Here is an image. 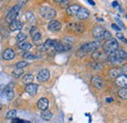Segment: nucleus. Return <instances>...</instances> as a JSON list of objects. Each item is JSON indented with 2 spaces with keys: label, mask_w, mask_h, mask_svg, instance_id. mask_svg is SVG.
Here are the masks:
<instances>
[{
  "label": "nucleus",
  "mask_w": 127,
  "mask_h": 123,
  "mask_svg": "<svg viewBox=\"0 0 127 123\" xmlns=\"http://www.w3.org/2000/svg\"><path fill=\"white\" fill-rule=\"evenodd\" d=\"M27 38H28V35H27L26 33H20V34L17 35V40L20 41L21 43H22V42H25Z\"/></svg>",
  "instance_id": "nucleus-27"
},
{
  "label": "nucleus",
  "mask_w": 127,
  "mask_h": 123,
  "mask_svg": "<svg viewBox=\"0 0 127 123\" xmlns=\"http://www.w3.org/2000/svg\"><path fill=\"white\" fill-rule=\"evenodd\" d=\"M93 59H95V60H98V59H101L102 57H103V54L101 53V52H98V51H95L94 53H93Z\"/></svg>",
  "instance_id": "nucleus-30"
},
{
  "label": "nucleus",
  "mask_w": 127,
  "mask_h": 123,
  "mask_svg": "<svg viewBox=\"0 0 127 123\" xmlns=\"http://www.w3.org/2000/svg\"><path fill=\"white\" fill-rule=\"evenodd\" d=\"M67 30L74 32V33H81L82 31H84V26L81 23L73 22V23L67 24Z\"/></svg>",
  "instance_id": "nucleus-5"
},
{
  "label": "nucleus",
  "mask_w": 127,
  "mask_h": 123,
  "mask_svg": "<svg viewBox=\"0 0 127 123\" xmlns=\"http://www.w3.org/2000/svg\"><path fill=\"white\" fill-rule=\"evenodd\" d=\"M1 108H2V105H1V104H0V109H1Z\"/></svg>",
  "instance_id": "nucleus-41"
},
{
  "label": "nucleus",
  "mask_w": 127,
  "mask_h": 123,
  "mask_svg": "<svg viewBox=\"0 0 127 123\" xmlns=\"http://www.w3.org/2000/svg\"><path fill=\"white\" fill-rule=\"evenodd\" d=\"M69 48H70V46L69 45H66L65 43H57L53 49L55 51H57V52H65Z\"/></svg>",
  "instance_id": "nucleus-17"
},
{
  "label": "nucleus",
  "mask_w": 127,
  "mask_h": 123,
  "mask_svg": "<svg viewBox=\"0 0 127 123\" xmlns=\"http://www.w3.org/2000/svg\"><path fill=\"white\" fill-rule=\"evenodd\" d=\"M12 123H30L29 121H26V120H23V119H14Z\"/></svg>",
  "instance_id": "nucleus-32"
},
{
  "label": "nucleus",
  "mask_w": 127,
  "mask_h": 123,
  "mask_svg": "<svg viewBox=\"0 0 127 123\" xmlns=\"http://www.w3.org/2000/svg\"><path fill=\"white\" fill-rule=\"evenodd\" d=\"M107 102H108V103H111V102H112V99H111V98H108V99H107Z\"/></svg>",
  "instance_id": "nucleus-40"
},
{
  "label": "nucleus",
  "mask_w": 127,
  "mask_h": 123,
  "mask_svg": "<svg viewBox=\"0 0 127 123\" xmlns=\"http://www.w3.org/2000/svg\"><path fill=\"white\" fill-rule=\"evenodd\" d=\"M23 57H24V59H26V60H35V59H36V57H35L34 55H32V53H30V52L25 53Z\"/></svg>",
  "instance_id": "nucleus-29"
},
{
  "label": "nucleus",
  "mask_w": 127,
  "mask_h": 123,
  "mask_svg": "<svg viewBox=\"0 0 127 123\" xmlns=\"http://www.w3.org/2000/svg\"><path fill=\"white\" fill-rule=\"evenodd\" d=\"M62 28V25L60 22L56 21V20H52L49 24H48V30L52 32H56V31H59Z\"/></svg>",
  "instance_id": "nucleus-8"
},
{
  "label": "nucleus",
  "mask_w": 127,
  "mask_h": 123,
  "mask_svg": "<svg viewBox=\"0 0 127 123\" xmlns=\"http://www.w3.org/2000/svg\"><path fill=\"white\" fill-rule=\"evenodd\" d=\"M53 117V113L49 110H42L41 112V118L43 120H50Z\"/></svg>",
  "instance_id": "nucleus-21"
},
{
  "label": "nucleus",
  "mask_w": 127,
  "mask_h": 123,
  "mask_svg": "<svg viewBox=\"0 0 127 123\" xmlns=\"http://www.w3.org/2000/svg\"><path fill=\"white\" fill-rule=\"evenodd\" d=\"M49 77H50V71L46 69V68H44V69H41L39 72H38V74H37V81L38 82H44V81H46L49 79Z\"/></svg>",
  "instance_id": "nucleus-7"
},
{
  "label": "nucleus",
  "mask_w": 127,
  "mask_h": 123,
  "mask_svg": "<svg viewBox=\"0 0 127 123\" xmlns=\"http://www.w3.org/2000/svg\"><path fill=\"white\" fill-rule=\"evenodd\" d=\"M57 43H58V42H57L56 40L47 39V40L45 41V43L42 44V50H43V51H47V50H49L50 48H54Z\"/></svg>",
  "instance_id": "nucleus-14"
},
{
  "label": "nucleus",
  "mask_w": 127,
  "mask_h": 123,
  "mask_svg": "<svg viewBox=\"0 0 127 123\" xmlns=\"http://www.w3.org/2000/svg\"><path fill=\"white\" fill-rule=\"evenodd\" d=\"M80 7L79 5H77V4H74V5H71V6H69L68 8H67V10H66V12H67V14L68 15H71V16H76V14L78 13V11L80 10Z\"/></svg>",
  "instance_id": "nucleus-16"
},
{
  "label": "nucleus",
  "mask_w": 127,
  "mask_h": 123,
  "mask_svg": "<svg viewBox=\"0 0 127 123\" xmlns=\"http://www.w3.org/2000/svg\"><path fill=\"white\" fill-rule=\"evenodd\" d=\"M87 2H88V3H90L91 5H95V2H94V1H91V0H88Z\"/></svg>",
  "instance_id": "nucleus-39"
},
{
  "label": "nucleus",
  "mask_w": 127,
  "mask_h": 123,
  "mask_svg": "<svg viewBox=\"0 0 127 123\" xmlns=\"http://www.w3.org/2000/svg\"><path fill=\"white\" fill-rule=\"evenodd\" d=\"M111 28H112L113 30H115V31H120V28H118V26H117V25H115V24H112V25H111Z\"/></svg>",
  "instance_id": "nucleus-34"
},
{
  "label": "nucleus",
  "mask_w": 127,
  "mask_h": 123,
  "mask_svg": "<svg viewBox=\"0 0 127 123\" xmlns=\"http://www.w3.org/2000/svg\"><path fill=\"white\" fill-rule=\"evenodd\" d=\"M116 22H117V23L119 24V26L121 27V29H125V28H124V25H123V24L121 23V21H120L119 19H116Z\"/></svg>",
  "instance_id": "nucleus-36"
},
{
  "label": "nucleus",
  "mask_w": 127,
  "mask_h": 123,
  "mask_svg": "<svg viewBox=\"0 0 127 123\" xmlns=\"http://www.w3.org/2000/svg\"><path fill=\"white\" fill-rule=\"evenodd\" d=\"M40 13H41L42 17L46 20H52L56 17V11L50 7H47V6H43L40 9Z\"/></svg>",
  "instance_id": "nucleus-4"
},
{
  "label": "nucleus",
  "mask_w": 127,
  "mask_h": 123,
  "mask_svg": "<svg viewBox=\"0 0 127 123\" xmlns=\"http://www.w3.org/2000/svg\"><path fill=\"white\" fill-rule=\"evenodd\" d=\"M26 92L28 93L29 95L31 96H35L37 94V90H38V85L37 84H34V83H31V84H28L25 88Z\"/></svg>",
  "instance_id": "nucleus-9"
},
{
  "label": "nucleus",
  "mask_w": 127,
  "mask_h": 123,
  "mask_svg": "<svg viewBox=\"0 0 127 123\" xmlns=\"http://www.w3.org/2000/svg\"><path fill=\"white\" fill-rule=\"evenodd\" d=\"M23 74H24V71H23V69H20V68H16L12 71V75L15 78H20L23 76Z\"/></svg>",
  "instance_id": "nucleus-24"
},
{
  "label": "nucleus",
  "mask_w": 127,
  "mask_h": 123,
  "mask_svg": "<svg viewBox=\"0 0 127 123\" xmlns=\"http://www.w3.org/2000/svg\"><path fill=\"white\" fill-rule=\"evenodd\" d=\"M116 36H117V37H118V38H120V39H121V40H122V39H123V38H124V37H123V35H122V34H121V33H120V32H118V33H117V34H116Z\"/></svg>",
  "instance_id": "nucleus-37"
},
{
  "label": "nucleus",
  "mask_w": 127,
  "mask_h": 123,
  "mask_svg": "<svg viewBox=\"0 0 127 123\" xmlns=\"http://www.w3.org/2000/svg\"><path fill=\"white\" fill-rule=\"evenodd\" d=\"M126 18H127V15H126Z\"/></svg>",
  "instance_id": "nucleus-42"
},
{
  "label": "nucleus",
  "mask_w": 127,
  "mask_h": 123,
  "mask_svg": "<svg viewBox=\"0 0 127 123\" xmlns=\"http://www.w3.org/2000/svg\"><path fill=\"white\" fill-rule=\"evenodd\" d=\"M19 48H20L21 50H24V51H29V50L32 48V44H31L30 42H27V41H25V42H22V43H20V45H19Z\"/></svg>",
  "instance_id": "nucleus-23"
},
{
  "label": "nucleus",
  "mask_w": 127,
  "mask_h": 123,
  "mask_svg": "<svg viewBox=\"0 0 127 123\" xmlns=\"http://www.w3.org/2000/svg\"><path fill=\"white\" fill-rule=\"evenodd\" d=\"M118 6V2L117 1H113L112 2V7H117Z\"/></svg>",
  "instance_id": "nucleus-38"
},
{
  "label": "nucleus",
  "mask_w": 127,
  "mask_h": 123,
  "mask_svg": "<svg viewBox=\"0 0 127 123\" xmlns=\"http://www.w3.org/2000/svg\"><path fill=\"white\" fill-rule=\"evenodd\" d=\"M28 62L27 61H21V62H18L16 63V68H20V69H23L24 67L28 66Z\"/></svg>",
  "instance_id": "nucleus-26"
},
{
  "label": "nucleus",
  "mask_w": 127,
  "mask_h": 123,
  "mask_svg": "<svg viewBox=\"0 0 127 123\" xmlns=\"http://www.w3.org/2000/svg\"><path fill=\"white\" fill-rule=\"evenodd\" d=\"M104 38H108V39H111V33L110 32V31H106Z\"/></svg>",
  "instance_id": "nucleus-33"
},
{
  "label": "nucleus",
  "mask_w": 127,
  "mask_h": 123,
  "mask_svg": "<svg viewBox=\"0 0 127 123\" xmlns=\"http://www.w3.org/2000/svg\"><path fill=\"white\" fill-rule=\"evenodd\" d=\"M91 83H92V85L97 88V89H101L102 87H103V80H102V78H100L99 76H94L92 79H91Z\"/></svg>",
  "instance_id": "nucleus-15"
},
{
  "label": "nucleus",
  "mask_w": 127,
  "mask_h": 123,
  "mask_svg": "<svg viewBox=\"0 0 127 123\" xmlns=\"http://www.w3.org/2000/svg\"><path fill=\"white\" fill-rule=\"evenodd\" d=\"M121 70H122L123 74H127V64H125V65H123V66L121 67Z\"/></svg>",
  "instance_id": "nucleus-35"
},
{
  "label": "nucleus",
  "mask_w": 127,
  "mask_h": 123,
  "mask_svg": "<svg viewBox=\"0 0 127 123\" xmlns=\"http://www.w3.org/2000/svg\"><path fill=\"white\" fill-rule=\"evenodd\" d=\"M16 115H17V110L12 109V110L8 111V113H7L6 117H7V118H9V119H14V118L16 117Z\"/></svg>",
  "instance_id": "nucleus-28"
},
{
  "label": "nucleus",
  "mask_w": 127,
  "mask_h": 123,
  "mask_svg": "<svg viewBox=\"0 0 127 123\" xmlns=\"http://www.w3.org/2000/svg\"><path fill=\"white\" fill-rule=\"evenodd\" d=\"M22 29H23V23L20 22V21H18V20L12 22V23L10 24V30L12 31H20V30H22Z\"/></svg>",
  "instance_id": "nucleus-18"
},
{
  "label": "nucleus",
  "mask_w": 127,
  "mask_h": 123,
  "mask_svg": "<svg viewBox=\"0 0 127 123\" xmlns=\"http://www.w3.org/2000/svg\"><path fill=\"white\" fill-rule=\"evenodd\" d=\"M2 58L5 61H11L15 58V51L13 49H6L3 54H2Z\"/></svg>",
  "instance_id": "nucleus-10"
},
{
  "label": "nucleus",
  "mask_w": 127,
  "mask_h": 123,
  "mask_svg": "<svg viewBox=\"0 0 127 123\" xmlns=\"http://www.w3.org/2000/svg\"><path fill=\"white\" fill-rule=\"evenodd\" d=\"M33 75H32V73H27V74H25L24 77H23V82L25 83V84H31L32 81H33Z\"/></svg>",
  "instance_id": "nucleus-22"
},
{
  "label": "nucleus",
  "mask_w": 127,
  "mask_h": 123,
  "mask_svg": "<svg viewBox=\"0 0 127 123\" xmlns=\"http://www.w3.org/2000/svg\"><path fill=\"white\" fill-rule=\"evenodd\" d=\"M105 29L103 28V27H100V26H97L94 28V30H93V36L95 37L96 39H102V38H104V36H105Z\"/></svg>",
  "instance_id": "nucleus-6"
},
{
  "label": "nucleus",
  "mask_w": 127,
  "mask_h": 123,
  "mask_svg": "<svg viewBox=\"0 0 127 123\" xmlns=\"http://www.w3.org/2000/svg\"><path fill=\"white\" fill-rule=\"evenodd\" d=\"M109 74H110L111 77L117 78V77L120 76V75H123V72H122V70H121V67H120V68L114 67V68H112V69H111V70L109 71Z\"/></svg>",
  "instance_id": "nucleus-20"
},
{
  "label": "nucleus",
  "mask_w": 127,
  "mask_h": 123,
  "mask_svg": "<svg viewBox=\"0 0 127 123\" xmlns=\"http://www.w3.org/2000/svg\"><path fill=\"white\" fill-rule=\"evenodd\" d=\"M76 17H77L79 20H85V19H87V18L89 17V12H88L87 9L81 7L80 10L78 11V13L76 14Z\"/></svg>",
  "instance_id": "nucleus-19"
},
{
  "label": "nucleus",
  "mask_w": 127,
  "mask_h": 123,
  "mask_svg": "<svg viewBox=\"0 0 127 123\" xmlns=\"http://www.w3.org/2000/svg\"><path fill=\"white\" fill-rule=\"evenodd\" d=\"M100 47V42L99 41H93V42H88L83 44L80 47V51H83L84 53L88 52H95L96 50Z\"/></svg>",
  "instance_id": "nucleus-3"
},
{
  "label": "nucleus",
  "mask_w": 127,
  "mask_h": 123,
  "mask_svg": "<svg viewBox=\"0 0 127 123\" xmlns=\"http://www.w3.org/2000/svg\"><path fill=\"white\" fill-rule=\"evenodd\" d=\"M48 107H49V101L46 98H41L37 102V108L41 110H47Z\"/></svg>",
  "instance_id": "nucleus-12"
},
{
  "label": "nucleus",
  "mask_w": 127,
  "mask_h": 123,
  "mask_svg": "<svg viewBox=\"0 0 127 123\" xmlns=\"http://www.w3.org/2000/svg\"><path fill=\"white\" fill-rule=\"evenodd\" d=\"M118 96L123 100H127V88H121L118 91Z\"/></svg>",
  "instance_id": "nucleus-25"
},
{
  "label": "nucleus",
  "mask_w": 127,
  "mask_h": 123,
  "mask_svg": "<svg viewBox=\"0 0 127 123\" xmlns=\"http://www.w3.org/2000/svg\"><path fill=\"white\" fill-rule=\"evenodd\" d=\"M31 35H32V40L34 42H38L40 40V38H41V33L39 32V31L37 30V28H35V27H33L31 30Z\"/></svg>",
  "instance_id": "nucleus-13"
},
{
  "label": "nucleus",
  "mask_w": 127,
  "mask_h": 123,
  "mask_svg": "<svg viewBox=\"0 0 127 123\" xmlns=\"http://www.w3.org/2000/svg\"><path fill=\"white\" fill-rule=\"evenodd\" d=\"M115 84L122 88H127V74H123L115 78Z\"/></svg>",
  "instance_id": "nucleus-11"
},
{
  "label": "nucleus",
  "mask_w": 127,
  "mask_h": 123,
  "mask_svg": "<svg viewBox=\"0 0 127 123\" xmlns=\"http://www.w3.org/2000/svg\"><path fill=\"white\" fill-rule=\"evenodd\" d=\"M27 18H28V19H31V20H30L31 22H33V21H34V17H33L32 12H28V14H27Z\"/></svg>",
  "instance_id": "nucleus-31"
},
{
  "label": "nucleus",
  "mask_w": 127,
  "mask_h": 123,
  "mask_svg": "<svg viewBox=\"0 0 127 123\" xmlns=\"http://www.w3.org/2000/svg\"><path fill=\"white\" fill-rule=\"evenodd\" d=\"M118 47H119V45H118L117 40L114 39V38H111V39L107 40V41L104 43L103 49H104V51H105L106 53L111 54L112 52L116 51V50L118 49Z\"/></svg>",
  "instance_id": "nucleus-2"
},
{
  "label": "nucleus",
  "mask_w": 127,
  "mask_h": 123,
  "mask_svg": "<svg viewBox=\"0 0 127 123\" xmlns=\"http://www.w3.org/2000/svg\"><path fill=\"white\" fill-rule=\"evenodd\" d=\"M127 59V53L122 49H117L116 51L109 54V61H111L113 63L121 62L123 60Z\"/></svg>",
  "instance_id": "nucleus-1"
}]
</instances>
